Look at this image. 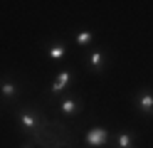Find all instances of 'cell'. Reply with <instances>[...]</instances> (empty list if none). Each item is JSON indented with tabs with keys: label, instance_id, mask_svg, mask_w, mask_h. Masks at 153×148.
Wrapping results in <instances>:
<instances>
[{
	"label": "cell",
	"instance_id": "6da1fadb",
	"mask_svg": "<svg viewBox=\"0 0 153 148\" xmlns=\"http://www.w3.org/2000/svg\"><path fill=\"white\" fill-rule=\"evenodd\" d=\"M15 121H17V131L22 136H30L40 128V121H42V109H32V106H25L15 114Z\"/></svg>",
	"mask_w": 153,
	"mask_h": 148
},
{
	"label": "cell",
	"instance_id": "7a4b0ae2",
	"mask_svg": "<svg viewBox=\"0 0 153 148\" xmlns=\"http://www.w3.org/2000/svg\"><path fill=\"white\" fill-rule=\"evenodd\" d=\"M109 141H111V133H109L106 126H94V128L87 131V136H84V146L87 148H101Z\"/></svg>",
	"mask_w": 153,
	"mask_h": 148
},
{
	"label": "cell",
	"instance_id": "3957f363",
	"mask_svg": "<svg viewBox=\"0 0 153 148\" xmlns=\"http://www.w3.org/2000/svg\"><path fill=\"white\" fill-rule=\"evenodd\" d=\"M0 96H3V101H5V104L15 101V99L20 96V84H17L10 74L0 77Z\"/></svg>",
	"mask_w": 153,
	"mask_h": 148
},
{
	"label": "cell",
	"instance_id": "277c9868",
	"mask_svg": "<svg viewBox=\"0 0 153 148\" xmlns=\"http://www.w3.org/2000/svg\"><path fill=\"white\" fill-rule=\"evenodd\" d=\"M57 109L64 116H76V114L84 111V101H82V96H64L57 101Z\"/></svg>",
	"mask_w": 153,
	"mask_h": 148
},
{
	"label": "cell",
	"instance_id": "5b68a950",
	"mask_svg": "<svg viewBox=\"0 0 153 148\" xmlns=\"http://www.w3.org/2000/svg\"><path fill=\"white\" fill-rule=\"evenodd\" d=\"M133 106H136L138 114L153 116V91H151V89H141V91L133 96Z\"/></svg>",
	"mask_w": 153,
	"mask_h": 148
},
{
	"label": "cell",
	"instance_id": "8992f818",
	"mask_svg": "<svg viewBox=\"0 0 153 148\" xmlns=\"http://www.w3.org/2000/svg\"><path fill=\"white\" fill-rule=\"evenodd\" d=\"M72 77H74L72 69H62V72L52 79L50 89H47V91H50V96H59L62 91H67V89H69V84H72Z\"/></svg>",
	"mask_w": 153,
	"mask_h": 148
},
{
	"label": "cell",
	"instance_id": "52a82bcc",
	"mask_svg": "<svg viewBox=\"0 0 153 148\" xmlns=\"http://www.w3.org/2000/svg\"><path fill=\"white\" fill-rule=\"evenodd\" d=\"M87 69L89 72H94V74H101L104 69H106V52L104 49H91L89 52V57H87Z\"/></svg>",
	"mask_w": 153,
	"mask_h": 148
},
{
	"label": "cell",
	"instance_id": "ba28073f",
	"mask_svg": "<svg viewBox=\"0 0 153 148\" xmlns=\"http://www.w3.org/2000/svg\"><path fill=\"white\" fill-rule=\"evenodd\" d=\"M64 57H67V45H64V39H52L50 45H47V59L50 62H64Z\"/></svg>",
	"mask_w": 153,
	"mask_h": 148
},
{
	"label": "cell",
	"instance_id": "9c48e42d",
	"mask_svg": "<svg viewBox=\"0 0 153 148\" xmlns=\"http://www.w3.org/2000/svg\"><path fill=\"white\" fill-rule=\"evenodd\" d=\"M114 148H138L133 131H119L114 133Z\"/></svg>",
	"mask_w": 153,
	"mask_h": 148
},
{
	"label": "cell",
	"instance_id": "30bf717a",
	"mask_svg": "<svg viewBox=\"0 0 153 148\" xmlns=\"http://www.w3.org/2000/svg\"><path fill=\"white\" fill-rule=\"evenodd\" d=\"M74 42H76V47H89L94 42V32L91 30H76L74 32Z\"/></svg>",
	"mask_w": 153,
	"mask_h": 148
},
{
	"label": "cell",
	"instance_id": "8fae6325",
	"mask_svg": "<svg viewBox=\"0 0 153 148\" xmlns=\"http://www.w3.org/2000/svg\"><path fill=\"white\" fill-rule=\"evenodd\" d=\"M20 148H37V146H35V143H30V141H27V143H22Z\"/></svg>",
	"mask_w": 153,
	"mask_h": 148
}]
</instances>
